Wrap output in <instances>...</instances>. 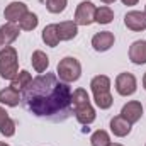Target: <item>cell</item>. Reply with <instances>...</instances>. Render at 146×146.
<instances>
[{"mask_svg": "<svg viewBox=\"0 0 146 146\" xmlns=\"http://www.w3.org/2000/svg\"><path fill=\"white\" fill-rule=\"evenodd\" d=\"M72 94L70 83L61 82L56 73H41L22 90V102L36 117L61 121L72 112Z\"/></svg>", "mask_w": 146, "mask_h": 146, "instance_id": "cell-1", "label": "cell"}, {"mask_svg": "<svg viewBox=\"0 0 146 146\" xmlns=\"http://www.w3.org/2000/svg\"><path fill=\"white\" fill-rule=\"evenodd\" d=\"M72 106L73 110H75V117L80 124L83 126H88L95 121L97 114H95V109L90 102V97H88V92L85 88H76L73 90L72 94Z\"/></svg>", "mask_w": 146, "mask_h": 146, "instance_id": "cell-2", "label": "cell"}, {"mask_svg": "<svg viewBox=\"0 0 146 146\" xmlns=\"http://www.w3.org/2000/svg\"><path fill=\"white\" fill-rule=\"evenodd\" d=\"M90 88L94 94L95 106L102 110H107L112 107V94H110V78L107 75H97L90 82Z\"/></svg>", "mask_w": 146, "mask_h": 146, "instance_id": "cell-3", "label": "cell"}, {"mask_svg": "<svg viewBox=\"0 0 146 146\" xmlns=\"http://www.w3.org/2000/svg\"><path fill=\"white\" fill-rule=\"evenodd\" d=\"M19 73V54L14 46H3L0 49V76L12 80Z\"/></svg>", "mask_w": 146, "mask_h": 146, "instance_id": "cell-4", "label": "cell"}, {"mask_svg": "<svg viewBox=\"0 0 146 146\" xmlns=\"http://www.w3.org/2000/svg\"><path fill=\"white\" fill-rule=\"evenodd\" d=\"M56 75L61 82L65 83H73L82 76V65L76 58L73 56H65L63 60H60L58 66H56Z\"/></svg>", "mask_w": 146, "mask_h": 146, "instance_id": "cell-5", "label": "cell"}, {"mask_svg": "<svg viewBox=\"0 0 146 146\" xmlns=\"http://www.w3.org/2000/svg\"><path fill=\"white\" fill-rule=\"evenodd\" d=\"M95 12H97V7L88 2V0H83L76 5V10H75V24L76 26H90L95 22Z\"/></svg>", "mask_w": 146, "mask_h": 146, "instance_id": "cell-6", "label": "cell"}, {"mask_svg": "<svg viewBox=\"0 0 146 146\" xmlns=\"http://www.w3.org/2000/svg\"><path fill=\"white\" fill-rule=\"evenodd\" d=\"M138 90V80L133 73H119L115 76V92L122 97H129Z\"/></svg>", "mask_w": 146, "mask_h": 146, "instance_id": "cell-7", "label": "cell"}, {"mask_svg": "<svg viewBox=\"0 0 146 146\" xmlns=\"http://www.w3.org/2000/svg\"><path fill=\"white\" fill-rule=\"evenodd\" d=\"M124 26L133 33H141L146 29V14L143 10H129L124 15Z\"/></svg>", "mask_w": 146, "mask_h": 146, "instance_id": "cell-8", "label": "cell"}, {"mask_svg": "<svg viewBox=\"0 0 146 146\" xmlns=\"http://www.w3.org/2000/svg\"><path fill=\"white\" fill-rule=\"evenodd\" d=\"M114 42H115V36L110 31H100V33H97L95 36L92 37V48L95 51H99V53L109 51L110 48L114 46Z\"/></svg>", "mask_w": 146, "mask_h": 146, "instance_id": "cell-9", "label": "cell"}, {"mask_svg": "<svg viewBox=\"0 0 146 146\" xmlns=\"http://www.w3.org/2000/svg\"><path fill=\"white\" fill-rule=\"evenodd\" d=\"M26 12H29V10H27V5L24 2H10L3 10V17H5L7 22H15L17 24L24 17Z\"/></svg>", "mask_w": 146, "mask_h": 146, "instance_id": "cell-10", "label": "cell"}, {"mask_svg": "<svg viewBox=\"0 0 146 146\" xmlns=\"http://www.w3.org/2000/svg\"><path fill=\"white\" fill-rule=\"evenodd\" d=\"M121 115H122L126 121H129L131 124L138 122V121L143 117V106H141V102H138V100H129L127 104L122 106Z\"/></svg>", "mask_w": 146, "mask_h": 146, "instance_id": "cell-11", "label": "cell"}, {"mask_svg": "<svg viewBox=\"0 0 146 146\" xmlns=\"http://www.w3.org/2000/svg\"><path fill=\"white\" fill-rule=\"evenodd\" d=\"M129 60L133 65H145L146 63V41L138 39L129 46Z\"/></svg>", "mask_w": 146, "mask_h": 146, "instance_id": "cell-12", "label": "cell"}, {"mask_svg": "<svg viewBox=\"0 0 146 146\" xmlns=\"http://www.w3.org/2000/svg\"><path fill=\"white\" fill-rule=\"evenodd\" d=\"M131 129H133V124H131L129 121H126L121 114L110 119V131H112L114 136H117V138H126V136L131 133Z\"/></svg>", "mask_w": 146, "mask_h": 146, "instance_id": "cell-13", "label": "cell"}, {"mask_svg": "<svg viewBox=\"0 0 146 146\" xmlns=\"http://www.w3.org/2000/svg\"><path fill=\"white\" fill-rule=\"evenodd\" d=\"M21 34V27L15 22H5L3 26H0V36L3 46H10Z\"/></svg>", "mask_w": 146, "mask_h": 146, "instance_id": "cell-14", "label": "cell"}, {"mask_svg": "<svg viewBox=\"0 0 146 146\" xmlns=\"http://www.w3.org/2000/svg\"><path fill=\"white\" fill-rule=\"evenodd\" d=\"M56 29H58L60 41H72L78 34V26L75 24V21H63L56 24Z\"/></svg>", "mask_w": 146, "mask_h": 146, "instance_id": "cell-15", "label": "cell"}, {"mask_svg": "<svg viewBox=\"0 0 146 146\" xmlns=\"http://www.w3.org/2000/svg\"><path fill=\"white\" fill-rule=\"evenodd\" d=\"M21 100H22V95L15 88L5 87V88L0 90V104L9 106V107H17L21 104Z\"/></svg>", "mask_w": 146, "mask_h": 146, "instance_id": "cell-16", "label": "cell"}, {"mask_svg": "<svg viewBox=\"0 0 146 146\" xmlns=\"http://www.w3.org/2000/svg\"><path fill=\"white\" fill-rule=\"evenodd\" d=\"M31 63H33V68L37 73H44L48 70V66H49V58H48V54L44 51L36 49L33 53V56H31Z\"/></svg>", "mask_w": 146, "mask_h": 146, "instance_id": "cell-17", "label": "cell"}, {"mask_svg": "<svg viewBox=\"0 0 146 146\" xmlns=\"http://www.w3.org/2000/svg\"><path fill=\"white\" fill-rule=\"evenodd\" d=\"M33 82V75L27 72V70H21V72L17 73L12 80H10V87L12 88H15L17 92H22L29 83Z\"/></svg>", "mask_w": 146, "mask_h": 146, "instance_id": "cell-18", "label": "cell"}, {"mask_svg": "<svg viewBox=\"0 0 146 146\" xmlns=\"http://www.w3.org/2000/svg\"><path fill=\"white\" fill-rule=\"evenodd\" d=\"M42 41L46 42V46L49 48H56L60 44V36H58V29H56V24H48L44 29H42Z\"/></svg>", "mask_w": 146, "mask_h": 146, "instance_id": "cell-19", "label": "cell"}, {"mask_svg": "<svg viewBox=\"0 0 146 146\" xmlns=\"http://www.w3.org/2000/svg\"><path fill=\"white\" fill-rule=\"evenodd\" d=\"M112 21H114V10L110 7L104 5V7H99L97 9V12H95V22L97 24L106 26V24H110Z\"/></svg>", "mask_w": 146, "mask_h": 146, "instance_id": "cell-20", "label": "cell"}, {"mask_svg": "<svg viewBox=\"0 0 146 146\" xmlns=\"http://www.w3.org/2000/svg\"><path fill=\"white\" fill-rule=\"evenodd\" d=\"M37 24H39V19H37V15L34 12H26L24 17L19 21V27L22 31H34L37 27Z\"/></svg>", "mask_w": 146, "mask_h": 146, "instance_id": "cell-21", "label": "cell"}, {"mask_svg": "<svg viewBox=\"0 0 146 146\" xmlns=\"http://www.w3.org/2000/svg\"><path fill=\"white\" fill-rule=\"evenodd\" d=\"M90 145L92 146H109L110 145V136L107 131L104 129H97L92 133L90 136Z\"/></svg>", "mask_w": 146, "mask_h": 146, "instance_id": "cell-22", "label": "cell"}, {"mask_svg": "<svg viewBox=\"0 0 146 146\" xmlns=\"http://www.w3.org/2000/svg\"><path fill=\"white\" fill-rule=\"evenodd\" d=\"M68 5V0H46V9L51 14H61Z\"/></svg>", "mask_w": 146, "mask_h": 146, "instance_id": "cell-23", "label": "cell"}, {"mask_svg": "<svg viewBox=\"0 0 146 146\" xmlns=\"http://www.w3.org/2000/svg\"><path fill=\"white\" fill-rule=\"evenodd\" d=\"M15 127H17V126H15V121L9 117V119L0 126V133H2L5 138H12V136L15 134Z\"/></svg>", "mask_w": 146, "mask_h": 146, "instance_id": "cell-24", "label": "cell"}, {"mask_svg": "<svg viewBox=\"0 0 146 146\" xmlns=\"http://www.w3.org/2000/svg\"><path fill=\"white\" fill-rule=\"evenodd\" d=\"M7 119H9V112L3 109V107H0V126H2Z\"/></svg>", "mask_w": 146, "mask_h": 146, "instance_id": "cell-25", "label": "cell"}, {"mask_svg": "<svg viewBox=\"0 0 146 146\" xmlns=\"http://www.w3.org/2000/svg\"><path fill=\"white\" fill-rule=\"evenodd\" d=\"M121 2H122L124 5H127V7H133V5H136L139 0H121Z\"/></svg>", "mask_w": 146, "mask_h": 146, "instance_id": "cell-26", "label": "cell"}, {"mask_svg": "<svg viewBox=\"0 0 146 146\" xmlns=\"http://www.w3.org/2000/svg\"><path fill=\"white\" fill-rule=\"evenodd\" d=\"M143 87H145V90H146V73L143 75Z\"/></svg>", "mask_w": 146, "mask_h": 146, "instance_id": "cell-27", "label": "cell"}, {"mask_svg": "<svg viewBox=\"0 0 146 146\" xmlns=\"http://www.w3.org/2000/svg\"><path fill=\"white\" fill-rule=\"evenodd\" d=\"M100 2H104V3H114L115 0H100Z\"/></svg>", "mask_w": 146, "mask_h": 146, "instance_id": "cell-28", "label": "cell"}, {"mask_svg": "<svg viewBox=\"0 0 146 146\" xmlns=\"http://www.w3.org/2000/svg\"><path fill=\"white\" fill-rule=\"evenodd\" d=\"M109 146H124V145H121V143H110Z\"/></svg>", "mask_w": 146, "mask_h": 146, "instance_id": "cell-29", "label": "cell"}, {"mask_svg": "<svg viewBox=\"0 0 146 146\" xmlns=\"http://www.w3.org/2000/svg\"><path fill=\"white\" fill-rule=\"evenodd\" d=\"M0 146H9V143H3V141H0Z\"/></svg>", "mask_w": 146, "mask_h": 146, "instance_id": "cell-30", "label": "cell"}, {"mask_svg": "<svg viewBox=\"0 0 146 146\" xmlns=\"http://www.w3.org/2000/svg\"><path fill=\"white\" fill-rule=\"evenodd\" d=\"M0 46H3V42H2V36H0Z\"/></svg>", "mask_w": 146, "mask_h": 146, "instance_id": "cell-31", "label": "cell"}, {"mask_svg": "<svg viewBox=\"0 0 146 146\" xmlns=\"http://www.w3.org/2000/svg\"><path fill=\"white\" fill-rule=\"evenodd\" d=\"M145 14H146V9H145Z\"/></svg>", "mask_w": 146, "mask_h": 146, "instance_id": "cell-32", "label": "cell"}, {"mask_svg": "<svg viewBox=\"0 0 146 146\" xmlns=\"http://www.w3.org/2000/svg\"><path fill=\"white\" fill-rule=\"evenodd\" d=\"M145 146H146V145H145Z\"/></svg>", "mask_w": 146, "mask_h": 146, "instance_id": "cell-33", "label": "cell"}]
</instances>
